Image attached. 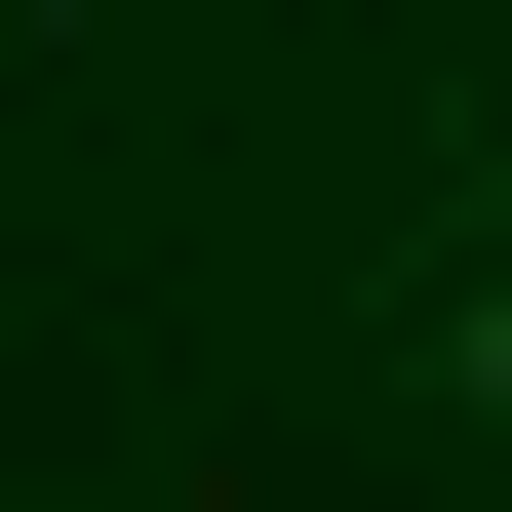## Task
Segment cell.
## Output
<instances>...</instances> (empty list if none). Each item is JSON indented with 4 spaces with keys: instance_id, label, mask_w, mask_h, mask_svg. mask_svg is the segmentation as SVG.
Returning <instances> with one entry per match:
<instances>
[{
    "instance_id": "cell-1",
    "label": "cell",
    "mask_w": 512,
    "mask_h": 512,
    "mask_svg": "<svg viewBox=\"0 0 512 512\" xmlns=\"http://www.w3.org/2000/svg\"><path fill=\"white\" fill-rule=\"evenodd\" d=\"M473 197H512V119H473Z\"/></svg>"
}]
</instances>
